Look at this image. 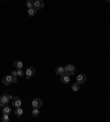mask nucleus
I'll list each match as a JSON object with an SVG mask.
<instances>
[{
    "label": "nucleus",
    "mask_w": 110,
    "mask_h": 122,
    "mask_svg": "<svg viewBox=\"0 0 110 122\" xmlns=\"http://www.w3.org/2000/svg\"><path fill=\"white\" fill-rule=\"evenodd\" d=\"M65 74H67V75H74L75 74V72H76V68H75V66L74 65H70V64H68V65H66L65 66Z\"/></svg>",
    "instance_id": "f257e3e1"
},
{
    "label": "nucleus",
    "mask_w": 110,
    "mask_h": 122,
    "mask_svg": "<svg viewBox=\"0 0 110 122\" xmlns=\"http://www.w3.org/2000/svg\"><path fill=\"white\" fill-rule=\"evenodd\" d=\"M44 7V2L42 0H34L33 1V8L35 10H41Z\"/></svg>",
    "instance_id": "f03ea898"
},
{
    "label": "nucleus",
    "mask_w": 110,
    "mask_h": 122,
    "mask_svg": "<svg viewBox=\"0 0 110 122\" xmlns=\"http://www.w3.org/2000/svg\"><path fill=\"white\" fill-rule=\"evenodd\" d=\"M11 102H12V106L14 107V108L21 107V105H22V101H21V99H20L19 97H13L12 100H11Z\"/></svg>",
    "instance_id": "7ed1b4c3"
},
{
    "label": "nucleus",
    "mask_w": 110,
    "mask_h": 122,
    "mask_svg": "<svg viewBox=\"0 0 110 122\" xmlns=\"http://www.w3.org/2000/svg\"><path fill=\"white\" fill-rule=\"evenodd\" d=\"M10 99L8 96H1L0 97V106L1 107H6L8 106V103H9Z\"/></svg>",
    "instance_id": "20e7f679"
},
{
    "label": "nucleus",
    "mask_w": 110,
    "mask_h": 122,
    "mask_svg": "<svg viewBox=\"0 0 110 122\" xmlns=\"http://www.w3.org/2000/svg\"><path fill=\"white\" fill-rule=\"evenodd\" d=\"M34 74H35V69L33 67L26 68V71H25V76H26V79H28V80L31 78V76H33Z\"/></svg>",
    "instance_id": "39448f33"
},
{
    "label": "nucleus",
    "mask_w": 110,
    "mask_h": 122,
    "mask_svg": "<svg viewBox=\"0 0 110 122\" xmlns=\"http://www.w3.org/2000/svg\"><path fill=\"white\" fill-rule=\"evenodd\" d=\"M2 84L3 85H6V86L11 85V84H12V77H11V75H8V76H4V77H3L2 78Z\"/></svg>",
    "instance_id": "423d86ee"
},
{
    "label": "nucleus",
    "mask_w": 110,
    "mask_h": 122,
    "mask_svg": "<svg viewBox=\"0 0 110 122\" xmlns=\"http://www.w3.org/2000/svg\"><path fill=\"white\" fill-rule=\"evenodd\" d=\"M42 106V100L40 98H35L32 100V107L33 108H40Z\"/></svg>",
    "instance_id": "0eeeda50"
},
{
    "label": "nucleus",
    "mask_w": 110,
    "mask_h": 122,
    "mask_svg": "<svg viewBox=\"0 0 110 122\" xmlns=\"http://www.w3.org/2000/svg\"><path fill=\"white\" fill-rule=\"evenodd\" d=\"M86 81V76L85 75H83V74H80V75H78L77 76V79H76V83H78L79 85H82V84H84Z\"/></svg>",
    "instance_id": "6e6552de"
},
{
    "label": "nucleus",
    "mask_w": 110,
    "mask_h": 122,
    "mask_svg": "<svg viewBox=\"0 0 110 122\" xmlns=\"http://www.w3.org/2000/svg\"><path fill=\"white\" fill-rule=\"evenodd\" d=\"M61 81L63 84H68L69 83V75L65 74V73H64L63 75H61Z\"/></svg>",
    "instance_id": "1a4fd4ad"
},
{
    "label": "nucleus",
    "mask_w": 110,
    "mask_h": 122,
    "mask_svg": "<svg viewBox=\"0 0 110 122\" xmlns=\"http://www.w3.org/2000/svg\"><path fill=\"white\" fill-rule=\"evenodd\" d=\"M55 73L61 76V75H63L64 73H65V69H64V67H62V66H57L56 69H55Z\"/></svg>",
    "instance_id": "9d476101"
},
{
    "label": "nucleus",
    "mask_w": 110,
    "mask_h": 122,
    "mask_svg": "<svg viewBox=\"0 0 110 122\" xmlns=\"http://www.w3.org/2000/svg\"><path fill=\"white\" fill-rule=\"evenodd\" d=\"M13 66H14V68H17V69H20V68L23 67V63H22L21 61H16L13 63Z\"/></svg>",
    "instance_id": "9b49d317"
},
{
    "label": "nucleus",
    "mask_w": 110,
    "mask_h": 122,
    "mask_svg": "<svg viewBox=\"0 0 110 122\" xmlns=\"http://www.w3.org/2000/svg\"><path fill=\"white\" fill-rule=\"evenodd\" d=\"M14 113H16L17 117H21L22 114H23V109H22L21 107H18V108H16V110H14Z\"/></svg>",
    "instance_id": "f8f14e48"
},
{
    "label": "nucleus",
    "mask_w": 110,
    "mask_h": 122,
    "mask_svg": "<svg viewBox=\"0 0 110 122\" xmlns=\"http://www.w3.org/2000/svg\"><path fill=\"white\" fill-rule=\"evenodd\" d=\"M11 77H12V83L13 84H16L17 81H18V74H17V71H13L11 72Z\"/></svg>",
    "instance_id": "ddd939ff"
},
{
    "label": "nucleus",
    "mask_w": 110,
    "mask_h": 122,
    "mask_svg": "<svg viewBox=\"0 0 110 122\" xmlns=\"http://www.w3.org/2000/svg\"><path fill=\"white\" fill-rule=\"evenodd\" d=\"M35 13H36V10H35L34 8H30V9L28 10V14L30 17H34Z\"/></svg>",
    "instance_id": "4468645a"
},
{
    "label": "nucleus",
    "mask_w": 110,
    "mask_h": 122,
    "mask_svg": "<svg viewBox=\"0 0 110 122\" xmlns=\"http://www.w3.org/2000/svg\"><path fill=\"white\" fill-rule=\"evenodd\" d=\"M79 86H80V85H79L78 83L73 84V85H72V90H73V91H77V90L79 89Z\"/></svg>",
    "instance_id": "2eb2a0df"
},
{
    "label": "nucleus",
    "mask_w": 110,
    "mask_h": 122,
    "mask_svg": "<svg viewBox=\"0 0 110 122\" xmlns=\"http://www.w3.org/2000/svg\"><path fill=\"white\" fill-rule=\"evenodd\" d=\"M3 114H9L10 112H11V109H10V107H3V110H2Z\"/></svg>",
    "instance_id": "dca6fc26"
},
{
    "label": "nucleus",
    "mask_w": 110,
    "mask_h": 122,
    "mask_svg": "<svg viewBox=\"0 0 110 122\" xmlns=\"http://www.w3.org/2000/svg\"><path fill=\"white\" fill-rule=\"evenodd\" d=\"M32 114H33V117H38L39 114H40L39 108H34V109H33V111H32Z\"/></svg>",
    "instance_id": "f3484780"
},
{
    "label": "nucleus",
    "mask_w": 110,
    "mask_h": 122,
    "mask_svg": "<svg viewBox=\"0 0 110 122\" xmlns=\"http://www.w3.org/2000/svg\"><path fill=\"white\" fill-rule=\"evenodd\" d=\"M26 7H28L29 9H30V8H33V1H32V0H28V1H26Z\"/></svg>",
    "instance_id": "a211bd4d"
},
{
    "label": "nucleus",
    "mask_w": 110,
    "mask_h": 122,
    "mask_svg": "<svg viewBox=\"0 0 110 122\" xmlns=\"http://www.w3.org/2000/svg\"><path fill=\"white\" fill-rule=\"evenodd\" d=\"M17 74H18V76H20V77H22V76L24 75V72L22 71V68H20V69H18V71H17Z\"/></svg>",
    "instance_id": "6ab92c4d"
},
{
    "label": "nucleus",
    "mask_w": 110,
    "mask_h": 122,
    "mask_svg": "<svg viewBox=\"0 0 110 122\" xmlns=\"http://www.w3.org/2000/svg\"><path fill=\"white\" fill-rule=\"evenodd\" d=\"M2 121H4V122L9 121V114H3L2 116Z\"/></svg>",
    "instance_id": "aec40b11"
},
{
    "label": "nucleus",
    "mask_w": 110,
    "mask_h": 122,
    "mask_svg": "<svg viewBox=\"0 0 110 122\" xmlns=\"http://www.w3.org/2000/svg\"><path fill=\"white\" fill-rule=\"evenodd\" d=\"M106 1H108V2H110V0H106Z\"/></svg>",
    "instance_id": "412c9836"
},
{
    "label": "nucleus",
    "mask_w": 110,
    "mask_h": 122,
    "mask_svg": "<svg viewBox=\"0 0 110 122\" xmlns=\"http://www.w3.org/2000/svg\"><path fill=\"white\" fill-rule=\"evenodd\" d=\"M32 1H34V0H32Z\"/></svg>",
    "instance_id": "4be33fe9"
},
{
    "label": "nucleus",
    "mask_w": 110,
    "mask_h": 122,
    "mask_svg": "<svg viewBox=\"0 0 110 122\" xmlns=\"http://www.w3.org/2000/svg\"><path fill=\"white\" fill-rule=\"evenodd\" d=\"M2 1H3V0H2Z\"/></svg>",
    "instance_id": "5701e85b"
}]
</instances>
